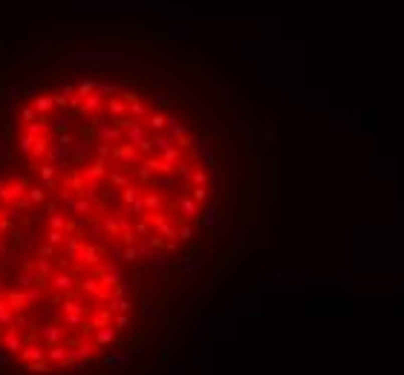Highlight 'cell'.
<instances>
[{"instance_id": "obj_41", "label": "cell", "mask_w": 404, "mask_h": 375, "mask_svg": "<svg viewBox=\"0 0 404 375\" xmlns=\"http://www.w3.org/2000/svg\"><path fill=\"white\" fill-rule=\"evenodd\" d=\"M110 182H113V188H118V191H121V188H127V176L118 170V173H110Z\"/></svg>"}, {"instance_id": "obj_19", "label": "cell", "mask_w": 404, "mask_h": 375, "mask_svg": "<svg viewBox=\"0 0 404 375\" xmlns=\"http://www.w3.org/2000/svg\"><path fill=\"white\" fill-rule=\"evenodd\" d=\"M107 110H110V116H127V107H124V101H118V98H110L107 101Z\"/></svg>"}, {"instance_id": "obj_53", "label": "cell", "mask_w": 404, "mask_h": 375, "mask_svg": "<svg viewBox=\"0 0 404 375\" xmlns=\"http://www.w3.org/2000/svg\"><path fill=\"white\" fill-rule=\"evenodd\" d=\"M208 197V188H194V197H191V200L194 202H202Z\"/></svg>"}, {"instance_id": "obj_37", "label": "cell", "mask_w": 404, "mask_h": 375, "mask_svg": "<svg viewBox=\"0 0 404 375\" xmlns=\"http://www.w3.org/2000/svg\"><path fill=\"white\" fill-rule=\"evenodd\" d=\"M121 200L124 202H130V205H133V202L139 200V194H136V188L133 185H127V188H121Z\"/></svg>"}, {"instance_id": "obj_49", "label": "cell", "mask_w": 404, "mask_h": 375, "mask_svg": "<svg viewBox=\"0 0 404 375\" xmlns=\"http://www.w3.org/2000/svg\"><path fill=\"white\" fill-rule=\"evenodd\" d=\"M3 159H9V141H6V136H0V162Z\"/></svg>"}, {"instance_id": "obj_34", "label": "cell", "mask_w": 404, "mask_h": 375, "mask_svg": "<svg viewBox=\"0 0 404 375\" xmlns=\"http://www.w3.org/2000/svg\"><path fill=\"white\" fill-rule=\"evenodd\" d=\"M72 153H75V159H84V156L90 153V144H87V141H75V144H72Z\"/></svg>"}, {"instance_id": "obj_30", "label": "cell", "mask_w": 404, "mask_h": 375, "mask_svg": "<svg viewBox=\"0 0 404 375\" xmlns=\"http://www.w3.org/2000/svg\"><path fill=\"white\" fill-rule=\"evenodd\" d=\"M113 338H115V326H101V332H98V343H110Z\"/></svg>"}, {"instance_id": "obj_27", "label": "cell", "mask_w": 404, "mask_h": 375, "mask_svg": "<svg viewBox=\"0 0 404 375\" xmlns=\"http://www.w3.org/2000/svg\"><path fill=\"white\" fill-rule=\"evenodd\" d=\"M95 87H98V84L87 78V81H81V84H78V90H75V93H78L81 98H87V95H92V93H95Z\"/></svg>"}, {"instance_id": "obj_38", "label": "cell", "mask_w": 404, "mask_h": 375, "mask_svg": "<svg viewBox=\"0 0 404 375\" xmlns=\"http://www.w3.org/2000/svg\"><path fill=\"white\" fill-rule=\"evenodd\" d=\"M55 144L67 147V150H72V144H75V141H72V136H69V133H58V136H55Z\"/></svg>"}, {"instance_id": "obj_44", "label": "cell", "mask_w": 404, "mask_h": 375, "mask_svg": "<svg viewBox=\"0 0 404 375\" xmlns=\"http://www.w3.org/2000/svg\"><path fill=\"white\" fill-rule=\"evenodd\" d=\"M191 237H194V225H179L176 240H191Z\"/></svg>"}, {"instance_id": "obj_18", "label": "cell", "mask_w": 404, "mask_h": 375, "mask_svg": "<svg viewBox=\"0 0 404 375\" xmlns=\"http://www.w3.org/2000/svg\"><path fill=\"white\" fill-rule=\"evenodd\" d=\"M49 144H52V141H49V136H44V139H35L32 156H35V159H44V156H46V150H49Z\"/></svg>"}, {"instance_id": "obj_2", "label": "cell", "mask_w": 404, "mask_h": 375, "mask_svg": "<svg viewBox=\"0 0 404 375\" xmlns=\"http://www.w3.org/2000/svg\"><path fill=\"white\" fill-rule=\"evenodd\" d=\"M0 340H3V349L9 352V355H21V349H23V338L18 335V329H6L3 335H0Z\"/></svg>"}, {"instance_id": "obj_10", "label": "cell", "mask_w": 404, "mask_h": 375, "mask_svg": "<svg viewBox=\"0 0 404 375\" xmlns=\"http://www.w3.org/2000/svg\"><path fill=\"white\" fill-rule=\"evenodd\" d=\"M75 205H78V202H75V197H72L69 191H61V202H58V208H61V214H64V217H69V214H75Z\"/></svg>"}, {"instance_id": "obj_46", "label": "cell", "mask_w": 404, "mask_h": 375, "mask_svg": "<svg viewBox=\"0 0 404 375\" xmlns=\"http://www.w3.org/2000/svg\"><path fill=\"white\" fill-rule=\"evenodd\" d=\"M95 93L104 98V95H113V93H115V87H113V84H98V87H95Z\"/></svg>"}, {"instance_id": "obj_6", "label": "cell", "mask_w": 404, "mask_h": 375, "mask_svg": "<svg viewBox=\"0 0 404 375\" xmlns=\"http://www.w3.org/2000/svg\"><path fill=\"white\" fill-rule=\"evenodd\" d=\"M12 326H15V309H9L6 300H0V335Z\"/></svg>"}, {"instance_id": "obj_1", "label": "cell", "mask_w": 404, "mask_h": 375, "mask_svg": "<svg viewBox=\"0 0 404 375\" xmlns=\"http://www.w3.org/2000/svg\"><path fill=\"white\" fill-rule=\"evenodd\" d=\"M95 136H98L101 144H115V141L121 139V127L115 121H104V116L98 113L95 116Z\"/></svg>"}, {"instance_id": "obj_45", "label": "cell", "mask_w": 404, "mask_h": 375, "mask_svg": "<svg viewBox=\"0 0 404 375\" xmlns=\"http://www.w3.org/2000/svg\"><path fill=\"white\" fill-rule=\"evenodd\" d=\"M176 173H179V179H191L194 170H191V164H176Z\"/></svg>"}, {"instance_id": "obj_5", "label": "cell", "mask_w": 404, "mask_h": 375, "mask_svg": "<svg viewBox=\"0 0 404 375\" xmlns=\"http://www.w3.org/2000/svg\"><path fill=\"white\" fill-rule=\"evenodd\" d=\"M46 358V346H23L21 349V361L32 363V361H44Z\"/></svg>"}, {"instance_id": "obj_7", "label": "cell", "mask_w": 404, "mask_h": 375, "mask_svg": "<svg viewBox=\"0 0 404 375\" xmlns=\"http://www.w3.org/2000/svg\"><path fill=\"white\" fill-rule=\"evenodd\" d=\"M98 107H101V95L98 93H92V95H87V98H84V101H81V116H90V113H95V116H98Z\"/></svg>"}, {"instance_id": "obj_17", "label": "cell", "mask_w": 404, "mask_h": 375, "mask_svg": "<svg viewBox=\"0 0 404 375\" xmlns=\"http://www.w3.org/2000/svg\"><path fill=\"white\" fill-rule=\"evenodd\" d=\"M49 228H52V231H67V234H69L67 217H64V214H52V217H49Z\"/></svg>"}, {"instance_id": "obj_59", "label": "cell", "mask_w": 404, "mask_h": 375, "mask_svg": "<svg viewBox=\"0 0 404 375\" xmlns=\"http://www.w3.org/2000/svg\"><path fill=\"white\" fill-rule=\"evenodd\" d=\"M145 208H159V197H148V200H145Z\"/></svg>"}, {"instance_id": "obj_39", "label": "cell", "mask_w": 404, "mask_h": 375, "mask_svg": "<svg viewBox=\"0 0 404 375\" xmlns=\"http://www.w3.org/2000/svg\"><path fill=\"white\" fill-rule=\"evenodd\" d=\"M81 312H84V306L75 303V300H67V303H64V315H81Z\"/></svg>"}, {"instance_id": "obj_8", "label": "cell", "mask_w": 404, "mask_h": 375, "mask_svg": "<svg viewBox=\"0 0 404 375\" xmlns=\"http://www.w3.org/2000/svg\"><path fill=\"white\" fill-rule=\"evenodd\" d=\"M110 156H113V159H118V162H124V170L130 167V162L136 159V153H133V144H127V147H118V144H115Z\"/></svg>"}, {"instance_id": "obj_62", "label": "cell", "mask_w": 404, "mask_h": 375, "mask_svg": "<svg viewBox=\"0 0 404 375\" xmlns=\"http://www.w3.org/2000/svg\"><path fill=\"white\" fill-rule=\"evenodd\" d=\"M6 228H9V220H3V217H0V234H3Z\"/></svg>"}, {"instance_id": "obj_25", "label": "cell", "mask_w": 404, "mask_h": 375, "mask_svg": "<svg viewBox=\"0 0 404 375\" xmlns=\"http://www.w3.org/2000/svg\"><path fill=\"white\" fill-rule=\"evenodd\" d=\"M52 251H55V248L49 246L46 240H44V243H38V246H35V254H38V260H49V257H52Z\"/></svg>"}, {"instance_id": "obj_15", "label": "cell", "mask_w": 404, "mask_h": 375, "mask_svg": "<svg viewBox=\"0 0 404 375\" xmlns=\"http://www.w3.org/2000/svg\"><path fill=\"white\" fill-rule=\"evenodd\" d=\"M26 200H29V205H44V202H46V194H44V188H41V185H35V188H26Z\"/></svg>"}, {"instance_id": "obj_20", "label": "cell", "mask_w": 404, "mask_h": 375, "mask_svg": "<svg viewBox=\"0 0 404 375\" xmlns=\"http://www.w3.org/2000/svg\"><path fill=\"white\" fill-rule=\"evenodd\" d=\"M35 118H38L35 107H21V110H18V121H23V127H26V124H32Z\"/></svg>"}, {"instance_id": "obj_55", "label": "cell", "mask_w": 404, "mask_h": 375, "mask_svg": "<svg viewBox=\"0 0 404 375\" xmlns=\"http://www.w3.org/2000/svg\"><path fill=\"white\" fill-rule=\"evenodd\" d=\"M136 234H142V237H150V225L148 223H136V228H133Z\"/></svg>"}, {"instance_id": "obj_51", "label": "cell", "mask_w": 404, "mask_h": 375, "mask_svg": "<svg viewBox=\"0 0 404 375\" xmlns=\"http://www.w3.org/2000/svg\"><path fill=\"white\" fill-rule=\"evenodd\" d=\"M191 179L196 182V188H205V182H208V176L202 173V170H194V176H191Z\"/></svg>"}, {"instance_id": "obj_52", "label": "cell", "mask_w": 404, "mask_h": 375, "mask_svg": "<svg viewBox=\"0 0 404 375\" xmlns=\"http://www.w3.org/2000/svg\"><path fill=\"white\" fill-rule=\"evenodd\" d=\"M176 159H179V153H176V150L171 147V150H165V159H162V162H165V164H171V167H173V162H176Z\"/></svg>"}, {"instance_id": "obj_31", "label": "cell", "mask_w": 404, "mask_h": 375, "mask_svg": "<svg viewBox=\"0 0 404 375\" xmlns=\"http://www.w3.org/2000/svg\"><path fill=\"white\" fill-rule=\"evenodd\" d=\"M153 312H156V297L150 294V297H145V303H142V315H145V317H150Z\"/></svg>"}, {"instance_id": "obj_33", "label": "cell", "mask_w": 404, "mask_h": 375, "mask_svg": "<svg viewBox=\"0 0 404 375\" xmlns=\"http://www.w3.org/2000/svg\"><path fill=\"white\" fill-rule=\"evenodd\" d=\"M110 309H113V312H121V315H124L127 309H130V303H127V297H121V294H118V297H113V306H110Z\"/></svg>"}, {"instance_id": "obj_22", "label": "cell", "mask_w": 404, "mask_h": 375, "mask_svg": "<svg viewBox=\"0 0 404 375\" xmlns=\"http://www.w3.org/2000/svg\"><path fill=\"white\" fill-rule=\"evenodd\" d=\"M145 139H148V136H145V130L139 127V124H136V127H130V130H127V141H130V144H136V147H139V144H142Z\"/></svg>"}, {"instance_id": "obj_40", "label": "cell", "mask_w": 404, "mask_h": 375, "mask_svg": "<svg viewBox=\"0 0 404 375\" xmlns=\"http://www.w3.org/2000/svg\"><path fill=\"white\" fill-rule=\"evenodd\" d=\"M12 329H18V332L29 329V317L23 315V312H18V315H15V326H12Z\"/></svg>"}, {"instance_id": "obj_26", "label": "cell", "mask_w": 404, "mask_h": 375, "mask_svg": "<svg viewBox=\"0 0 404 375\" xmlns=\"http://www.w3.org/2000/svg\"><path fill=\"white\" fill-rule=\"evenodd\" d=\"M52 127H55L58 133H67V127H69V116H67V113H58V116L52 118Z\"/></svg>"}, {"instance_id": "obj_14", "label": "cell", "mask_w": 404, "mask_h": 375, "mask_svg": "<svg viewBox=\"0 0 404 375\" xmlns=\"http://www.w3.org/2000/svg\"><path fill=\"white\" fill-rule=\"evenodd\" d=\"M67 346H61V343H55V346H46V358L49 361H55V363H64L67 361Z\"/></svg>"}, {"instance_id": "obj_54", "label": "cell", "mask_w": 404, "mask_h": 375, "mask_svg": "<svg viewBox=\"0 0 404 375\" xmlns=\"http://www.w3.org/2000/svg\"><path fill=\"white\" fill-rule=\"evenodd\" d=\"M41 317H58L55 306H41Z\"/></svg>"}, {"instance_id": "obj_61", "label": "cell", "mask_w": 404, "mask_h": 375, "mask_svg": "<svg viewBox=\"0 0 404 375\" xmlns=\"http://www.w3.org/2000/svg\"><path fill=\"white\" fill-rule=\"evenodd\" d=\"M9 292V289H6V277H3V274H0V297H3V294Z\"/></svg>"}, {"instance_id": "obj_48", "label": "cell", "mask_w": 404, "mask_h": 375, "mask_svg": "<svg viewBox=\"0 0 404 375\" xmlns=\"http://www.w3.org/2000/svg\"><path fill=\"white\" fill-rule=\"evenodd\" d=\"M64 323H67V326H81V323H84V317H81V315H64Z\"/></svg>"}, {"instance_id": "obj_16", "label": "cell", "mask_w": 404, "mask_h": 375, "mask_svg": "<svg viewBox=\"0 0 404 375\" xmlns=\"http://www.w3.org/2000/svg\"><path fill=\"white\" fill-rule=\"evenodd\" d=\"M81 176H84V179H98V176H104V162L98 159V162L87 164V167L81 170Z\"/></svg>"}, {"instance_id": "obj_57", "label": "cell", "mask_w": 404, "mask_h": 375, "mask_svg": "<svg viewBox=\"0 0 404 375\" xmlns=\"http://www.w3.org/2000/svg\"><path fill=\"white\" fill-rule=\"evenodd\" d=\"M9 363H12V355L6 349H0V366H9Z\"/></svg>"}, {"instance_id": "obj_28", "label": "cell", "mask_w": 404, "mask_h": 375, "mask_svg": "<svg viewBox=\"0 0 404 375\" xmlns=\"http://www.w3.org/2000/svg\"><path fill=\"white\" fill-rule=\"evenodd\" d=\"M64 237H67V231H52V228H49V231H46V243L55 248V246H61V243H64Z\"/></svg>"}, {"instance_id": "obj_43", "label": "cell", "mask_w": 404, "mask_h": 375, "mask_svg": "<svg viewBox=\"0 0 404 375\" xmlns=\"http://www.w3.org/2000/svg\"><path fill=\"white\" fill-rule=\"evenodd\" d=\"M81 248H84V243H81V240H75V237H69V240H67V251H69V254H78Z\"/></svg>"}, {"instance_id": "obj_32", "label": "cell", "mask_w": 404, "mask_h": 375, "mask_svg": "<svg viewBox=\"0 0 404 375\" xmlns=\"http://www.w3.org/2000/svg\"><path fill=\"white\" fill-rule=\"evenodd\" d=\"M150 127L153 130H162L165 127V124H168V116H162V113H153V116H150V121H148Z\"/></svg>"}, {"instance_id": "obj_21", "label": "cell", "mask_w": 404, "mask_h": 375, "mask_svg": "<svg viewBox=\"0 0 404 375\" xmlns=\"http://www.w3.org/2000/svg\"><path fill=\"white\" fill-rule=\"evenodd\" d=\"M23 369H29V372H44V375H49L52 369H49V361H32V363H23Z\"/></svg>"}, {"instance_id": "obj_12", "label": "cell", "mask_w": 404, "mask_h": 375, "mask_svg": "<svg viewBox=\"0 0 404 375\" xmlns=\"http://www.w3.org/2000/svg\"><path fill=\"white\" fill-rule=\"evenodd\" d=\"M52 289H55V292H72V289H75L72 274H58L55 280H52Z\"/></svg>"}, {"instance_id": "obj_47", "label": "cell", "mask_w": 404, "mask_h": 375, "mask_svg": "<svg viewBox=\"0 0 404 375\" xmlns=\"http://www.w3.org/2000/svg\"><path fill=\"white\" fill-rule=\"evenodd\" d=\"M153 101H156V104H159V107H168V104H171V101H173V98H171V95H168V93H156V95H153Z\"/></svg>"}, {"instance_id": "obj_35", "label": "cell", "mask_w": 404, "mask_h": 375, "mask_svg": "<svg viewBox=\"0 0 404 375\" xmlns=\"http://www.w3.org/2000/svg\"><path fill=\"white\" fill-rule=\"evenodd\" d=\"M41 289H44V286H32V289H26V303H38V300H41Z\"/></svg>"}, {"instance_id": "obj_56", "label": "cell", "mask_w": 404, "mask_h": 375, "mask_svg": "<svg viewBox=\"0 0 404 375\" xmlns=\"http://www.w3.org/2000/svg\"><path fill=\"white\" fill-rule=\"evenodd\" d=\"M121 257H124V251H121V246H113V248H110V260H115V263H118Z\"/></svg>"}, {"instance_id": "obj_29", "label": "cell", "mask_w": 404, "mask_h": 375, "mask_svg": "<svg viewBox=\"0 0 404 375\" xmlns=\"http://www.w3.org/2000/svg\"><path fill=\"white\" fill-rule=\"evenodd\" d=\"M32 147H35V136H29V133H21V150L32 156Z\"/></svg>"}, {"instance_id": "obj_60", "label": "cell", "mask_w": 404, "mask_h": 375, "mask_svg": "<svg viewBox=\"0 0 404 375\" xmlns=\"http://www.w3.org/2000/svg\"><path fill=\"white\" fill-rule=\"evenodd\" d=\"M124 326H127V315H118V320H115V332L124 329Z\"/></svg>"}, {"instance_id": "obj_9", "label": "cell", "mask_w": 404, "mask_h": 375, "mask_svg": "<svg viewBox=\"0 0 404 375\" xmlns=\"http://www.w3.org/2000/svg\"><path fill=\"white\" fill-rule=\"evenodd\" d=\"M6 303H9V309H15V312H21L26 303V294L21 292V289H12V292H6Z\"/></svg>"}, {"instance_id": "obj_4", "label": "cell", "mask_w": 404, "mask_h": 375, "mask_svg": "<svg viewBox=\"0 0 404 375\" xmlns=\"http://www.w3.org/2000/svg\"><path fill=\"white\" fill-rule=\"evenodd\" d=\"M32 107H35V113H38V116H49V113L55 110V98H52V95H46V93H41L32 101Z\"/></svg>"}, {"instance_id": "obj_63", "label": "cell", "mask_w": 404, "mask_h": 375, "mask_svg": "<svg viewBox=\"0 0 404 375\" xmlns=\"http://www.w3.org/2000/svg\"><path fill=\"white\" fill-rule=\"evenodd\" d=\"M49 375H61V372H49Z\"/></svg>"}, {"instance_id": "obj_23", "label": "cell", "mask_w": 404, "mask_h": 375, "mask_svg": "<svg viewBox=\"0 0 404 375\" xmlns=\"http://www.w3.org/2000/svg\"><path fill=\"white\" fill-rule=\"evenodd\" d=\"M130 358H133L130 352H121V355H107V358H104V363H107V366H121V363H127Z\"/></svg>"}, {"instance_id": "obj_58", "label": "cell", "mask_w": 404, "mask_h": 375, "mask_svg": "<svg viewBox=\"0 0 404 375\" xmlns=\"http://www.w3.org/2000/svg\"><path fill=\"white\" fill-rule=\"evenodd\" d=\"M136 257H139V248H136V246H130V248L124 251V260H136Z\"/></svg>"}, {"instance_id": "obj_42", "label": "cell", "mask_w": 404, "mask_h": 375, "mask_svg": "<svg viewBox=\"0 0 404 375\" xmlns=\"http://www.w3.org/2000/svg\"><path fill=\"white\" fill-rule=\"evenodd\" d=\"M145 113H148V107L142 104V101H133V104H130V116L133 118H142Z\"/></svg>"}, {"instance_id": "obj_36", "label": "cell", "mask_w": 404, "mask_h": 375, "mask_svg": "<svg viewBox=\"0 0 404 375\" xmlns=\"http://www.w3.org/2000/svg\"><path fill=\"white\" fill-rule=\"evenodd\" d=\"M179 266H182L185 271H196L199 269V257H182L179 260Z\"/></svg>"}, {"instance_id": "obj_50", "label": "cell", "mask_w": 404, "mask_h": 375, "mask_svg": "<svg viewBox=\"0 0 404 375\" xmlns=\"http://www.w3.org/2000/svg\"><path fill=\"white\" fill-rule=\"evenodd\" d=\"M202 223H205V225H214V223H217V208H208L205 217H202Z\"/></svg>"}, {"instance_id": "obj_11", "label": "cell", "mask_w": 404, "mask_h": 375, "mask_svg": "<svg viewBox=\"0 0 404 375\" xmlns=\"http://www.w3.org/2000/svg\"><path fill=\"white\" fill-rule=\"evenodd\" d=\"M75 257H78L84 266H98V263H101V260H98V251H95V248H90V246H84L78 254H75Z\"/></svg>"}, {"instance_id": "obj_3", "label": "cell", "mask_w": 404, "mask_h": 375, "mask_svg": "<svg viewBox=\"0 0 404 375\" xmlns=\"http://www.w3.org/2000/svg\"><path fill=\"white\" fill-rule=\"evenodd\" d=\"M29 329L38 332V338L44 340L46 346H55L58 340H61V329H58L55 323H46V326H29Z\"/></svg>"}, {"instance_id": "obj_24", "label": "cell", "mask_w": 404, "mask_h": 375, "mask_svg": "<svg viewBox=\"0 0 404 375\" xmlns=\"http://www.w3.org/2000/svg\"><path fill=\"white\" fill-rule=\"evenodd\" d=\"M179 211H182L185 217H194V214H196V202L191 200V197H182V200H179Z\"/></svg>"}, {"instance_id": "obj_13", "label": "cell", "mask_w": 404, "mask_h": 375, "mask_svg": "<svg viewBox=\"0 0 404 375\" xmlns=\"http://www.w3.org/2000/svg\"><path fill=\"white\" fill-rule=\"evenodd\" d=\"M38 173H41V182H44L46 188H55V164H41L38 167Z\"/></svg>"}]
</instances>
